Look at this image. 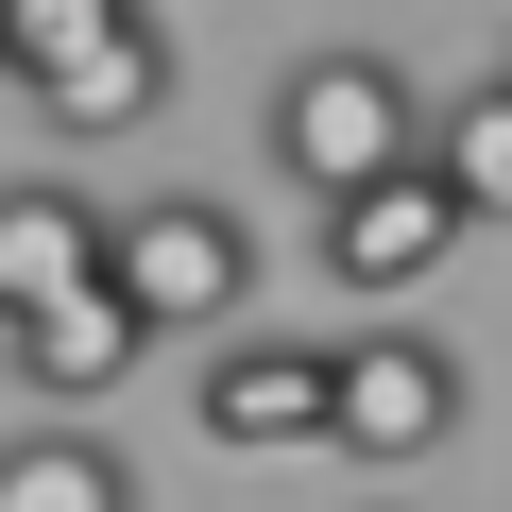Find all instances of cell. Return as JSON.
<instances>
[{
	"mask_svg": "<svg viewBox=\"0 0 512 512\" xmlns=\"http://www.w3.org/2000/svg\"><path fill=\"white\" fill-rule=\"evenodd\" d=\"M103 291H120L154 342H205V325L256 308V222H239L222 188H154V205H120V239H103Z\"/></svg>",
	"mask_w": 512,
	"mask_h": 512,
	"instance_id": "1",
	"label": "cell"
},
{
	"mask_svg": "<svg viewBox=\"0 0 512 512\" xmlns=\"http://www.w3.org/2000/svg\"><path fill=\"white\" fill-rule=\"evenodd\" d=\"M274 171H291L308 205H342V188H376V171H427L410 69H393V52H308V69L274 86Z\"/></svg>",
	"mask_w": 512,
	"mask_h": 512,
	"instance_id": "2",
	"label": "cell"
},
{
	"mask_svg": "<svg viewBox=\"0 0 512 512\" xmlns=\"http://www.w3.org/2000/svg\"><path fill=\"white\" fill-rule=\"evenodd\" d=\"M461 410H478V393H461V359H444L427 325H359V342H342V410H325V444H342V461H444Z\"/></svg>",
	"mask_w": 512,
	"mask_h": 512,
	"instance_id": "3",
	"label": "cell"
},
{
	"mask_svg": "<svg viewBox=\"0 0 512 512\" xmlns=\"http://www.w3.org/2000/svg\"><path fill=\"white\" fill-rule=\"evenodd\" d=\"M461 239H478V222H461V188H444V171H376V188H342V205H325V274H342L359 308H410Z\"/></svg>",
	"mask_w": 512,
	"mask_h": 512,
	"instance_id": "4",
	"label": "cell"
},
{
	"mask_svg": "<svg viewBox=\"0 0 512 512\" xmlns=\"http://www.w3.org/2000/svg\"><path fill=\"white\" fill-rule=\"evenodd\" d=\"M188 410H205V444H239V461L325 444V410H342V342H222V359L188 376Z\"/></svg>",
	"mask_w": 512,
	"mask_h": 512,
	"instance_id": "5",
	"label": "cell"
},
{
	"mask_svg": "<svg viewBox=\"0 0 512 512\" xmlns=\"http://www.w3.org/2000/svg\"><path fill=\"white\" fill-rule=\"evenodd\" d=\"M103 239H120V205H86L69 171H18V188H0V325L103 291Z\"/></svg>",
	"mask_w": 512,
	"mask_h": 512,
	"instance_id": "6",
	"label": "cell"
},
{
	"mask_svg": "<svg viewBox=\"0 0 512 512\" xmlns=\"http://www.w3.org/2000/svg\"><path fill=\"white\" fill-rule=\"evenodd\" d=\"M0 359H18V393H52V410H103V393L154 359V325H137L120 291H69V308H35V325H0Z\"/></svg>",
	"mask_w": 512,
	"mask_h": 512,
	"instance_id": "7",
	"label": "cell"
},
{
	"mask_svg": "<svg viewBox=\"0 0 512 512\" xmlns=\"http://www.w3.org/2000/svg\"><path fill=\"white\" fill-rule=\"evenodd\" d=\"M0 512H137V461H120L86 410H52V427L0 444Z\"/></svg>",
	"mask_w": 512,
	"mask_h": 512,
	"instance_id": "8",
	"label": "cell"
},
{
	"mask_svg": "<svg viewBox=\"0 0 512 512\" xmlns=\"http://www.w3.org/2000/svg\"><path fill=\"white\" fill-rule=\"evenodd\" d=\"M35 120L86 154V137H137V120H171V35H120V52H86L69 86H35Z\"/></svg>",
	"mask_w": 512,
	"mask_h": 512,
	"instance_id": "9",
	"label": "cell"
},
{
	"mask_svg": "<svg viewBox=\"0 0 512 512\" xmlns=\"http://www.w3.org/2000/svg\"><path fill=\"white\" fill-rule=\"evenodd\" d=\"M120 35H154V0H0L18 103H35V86H69V69H86V52H120Z\"/></svg>",
	"mask_w": 512,
	"mask_h": 512,
	"instance_id": "10",
	"label": "cell"
},
{
	"mask_svg": "<svg viewBox=\"0 0 512 512\" xmlns=\"http://www.w3.org/2000/svg\"><path fill=\"white\" fill-rule=\"evenodd\" d=\"M427 171L461 188V222H512V86H478V103H427Z\"/></svg>",
	"mask_w": 512,
	"mask_h": 512,
	"instance_id": "11",
	"label": "cell"
},
{
	"mask_svg": "<svg viewBox=\"0 0 512 512\" xmlns=\"http://www.w3.org/2000/svg\"><path fill=\"white\" fill-rule=\"evenodd\" d=\"M0 103H18V52H0Z\"/></svg>",
	"mask_w": 512,
	"mask_h": 512,
	"instance_id": "12",
	"label": "cell"
}]
</instances>
